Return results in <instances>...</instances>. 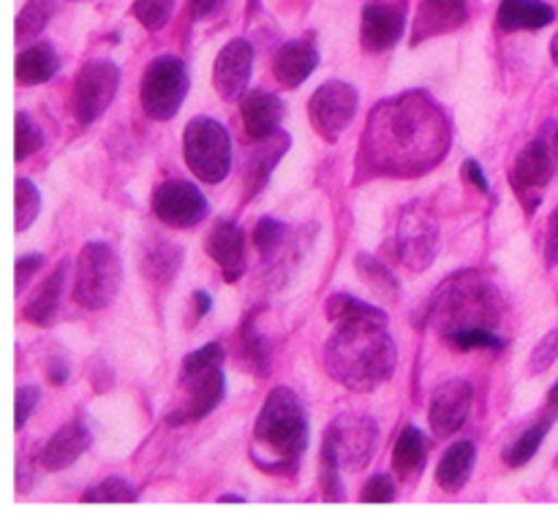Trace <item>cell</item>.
I'll return each mask as SVG.
<instances>
[{
    "instance_id": "obj_1",
    "label": "cell",
    "mask_w": 558,
    "mask_h": 525,
    "mask_svg": "<svg viewBox=\"0 0 558 525\" xmlns=\"http://www.w3.org/2000/svg\"><path fill=\"white\" fill-rule=\"evenodd\" d=\"M450 120L423 90L376 103L365 125L360 161L381 178H420L445 158Z\"/></svg>"
},
{
    "instance_id": "obj_2",
    "label": "cell",
    "mask_w": 558,
    "mask_h": 525,
    "mask_svg": "<svg viewBox=\"0 0 558 525\" xmlns=\"http://www.w3.org/2000/svg\"><path fill=\"white\" fill-rule=\"evenodd\" d=\"M327 319L336 332L325 343V365L332 379L352 392H374L392 376L396 341L387 332V314L352 294L327 300Z\"/></svg>"
},
{
    "instance_id": "obj_3",
    "label": "cell",
    "mask_w": 558,
    "mask_h": 525,
    "mask_svg": "<svg viewBox=\"0 0 558 525\" xmlns=\"http://www.w3.org/2000/svg\"><path fill=\"white\" fill-rule=\"evenodd\" d=\"M305 447H308V417L287 387H276L267 395L259 417L254 425V463L262 472L270 474H294L300 466Z\"/></svg>"
},
{
    "instance_id": "obj_4",
    "label": "cell",
    "mask_w": 558,
    "mask_h": 525,
    "mask_svg": "<svg viewBox=\"0 0 558 525\" xmlns=\"http://www.w3.org/2000/svg\"><path fill=\"white\" fill-rule=\"evenodd\" d=\"M501 310H505V300L494 283L480 278L477 272H461L445 281V286L436 292L430 319L447 341L458 332L496 330Z\"/></svg>"
},
{
    "instance_id": "obj_5",
    "label": "cell",
    "mask_w": 558,
    "mask_h": 525,
    "mask_svg": "<svg viewBox=\"0 0 558 525\" xmlns=\"http://www.w3.org/2000/svg\"><path fill=\"white\" fill-rule=\"evenodd\" d=\"M223 357L227 354H223L221 343H207L183 359L178 379L180 401L169 412V425L199 423L221 406L223 395H227V381H223L221 370Z\"/></svg>"
},
{
    "instance_id": "obj_6",
    "label": "cell",
    "mask_w": 558,
    "mask_h": 525,
    "mask_svg": "<svg viewBox=\"0 0 558 525\" xmlns=\"http://www.w3.org/2000/svg\"><path fill=\"white\" fill-rule=\"evenodd\" d=\"M379 444V425L368 414H341L327 428L322 441V468L360 472L374 457Z\"/></svg>"
},
{
    "instance_id": "obj_7",
    "label": "cell",
    "mask_w": 558,
    "mask_h": 525,
    "mask_svg": "<svg viewBox=\"0 0 558 525\" xmlns=\"http://www.w3.org/2000/svg\"><path fill=\"white\" fill-rule=\"evenodd\" d=\"M123 283L120 256L107 243H87L76 259L74 300L87 310H101L118 297Z\"/></svg>"
},
{
    "instance_id": "obj_8",
    "label": "cell",
    "mask_w": 558,
    "mask_h": 525,
    "mask_svg": "<svg viewBox=\"0 0 558 525\" xmlns=\"http://www.w3.org/2000/svg\"><path fill=\"white\" fill-rule=\"evenodd\" d=\"M185 163L202 183H221L232 169V139L213 118H194L183 134Z\"/></svg>"
},
{
    "instance_id": "obj_9",
    "label": "cell",
    "mask_w": 558,
    "mask_h": 525,
    "mask_svg": "<svg viewBox=\"0 0 558 525\" xmlns=\"http://www.w3.org/2000/svg\"><path fill=\"white\" fill-rule=\"evenodd\" d=\"M189 96V71L174 54L156 58L142 74L140 98L142 109L153 120H172Z\"/></svg>"
},
{
    "instance_id": "obj_10",
    "label": "cell",
    "mask_w": 558,
    "mask_h": 525,
    "mask_svg": "<svg viewBox=\"0 0 558 525\" xmlns=\"http://www.w3.org/2000/svg\"><path fill=\"white\" fill-rule=\"evenodd\" d=\"M120 87V71L112 60H90L80 69L74 80L71 109L80 125H90L101 118L114 101Z\"/></svg>"
},
{
    "instance_id": "obj_11",
    "label": "cell",
    "mask_w": 558,
    "mask_h": 525,
    "mask_svg": "<svg viewBox=\"0 0 558 525\" xmlns=\"http://www.w3.org/2000/svg\"><path fill=\"white\" fill-rule=\"evenodd\" d=\"M439 251V227L434 216L423 205H412L403 210L401 223H398L396 254L409 270L420 272L428 270Z\"/></svg>"
},
{
    "instance_id": "obj_12",
    "label": "cell",
    "mask_w": 558,
    "mask_h": 525,
    "mask_svg": "<svg viewBox=\"0 0 558 525\" xmlns=\"http://www.w3.org/2000/svg\"><path fill=\"white\" fill-rule=\"evenodd\" d=\"M357 103L360 96L352 85L338 80L325 82V85L311 96V123L319 131V136H325L327 142H336L338 136L347 131V125L352 123L354 114H357Z\"/></svg>"
},
{
    "instance_id": "obj_13",
    "label": "cell",
    "mask_w": 558,
    "mask_h": 525,
    "mask_svg": "<svg viewBox=\"0 0 558 525\" xmlns=\"http://www.w3.org/2000/svg\"><path fill=\"white\" fill-rule=\"evenodd\" d=\"M207 199L194 183L167 180L153 194V212L161 223L174 229H191L207 218Z\"/></svg>"
},
{
    "instance_id": "obj_14",
    "label": "cell",
    "mask_w": 558,
    "mask_h": 525,
    "mask_svg": "<svg viewBox=\"0 0 558 525\" xmlns=\"http://www.w3.org/2000/svg\"><path fill=\"white\" fill-rule=\"evenodd\" d=\"M554 152L550 147L545 145L543 139H534L529 142L526 147L521 150V156L515 158V167H512V188L515 194L521 196V202L526 205L529 212H534L537 207L539 194H543L545 185L554 180L556 174V161H554Z\"/></svg>"
},
{
    "instance_id": "obj_15",
    "label": "cell",
    "mask_w": 558,
    "mask_h": 525,
    "mask_svg": "<svg viewBox=\"0 0 558 525\" xmlns=\"http://www.w3.org/2000/svg\"><path fill=\"white\" fill-rule=\"evenodd\" d=\"M407 30V0H371L363 9L360 38L368 52H385L396 47Z\"/></svg>"
},
{
    "instance_id": "obj_16",
    "label": "cell",
    "mask_w": 558,
    "mask_h": 525,
    "mask_svg": "<svg viewBox=\"0 0 558 525\" xmlns=\"http://www.w3.org/2000/svg\"><path fill=\"white\" fill-rule=\"evenodd\" d=\"M474 390L466 379H450L430 398V430L436 439H450L466 425L472 414Z\"/></svg>"
},
{
    "instance_id": "obj_17",
    "label": "cell",
    "mask_w": 558,
    "mask_h": 525,
    "mask_svg": "<svg viewBox=\"0 0 558 525\" xmlns=\"http://www.w3.org/2000/svg\"><path fill=\"white\" fill-rule=\"evenodd\" d=\"M251 65H254V47L245 38H232L227 47L218 52L216 69H213V82L221 98L238 101L248 90Z\"/></svg>"
},
{
    "instance_id": "obj_18",
    "label": "cell",
    "mask_w": 558,
    "mask_h": 525,
    "mask_svg": "<svg viewBox=\"0 0 558 525\" xmlns=\"http://www.w3.org/2000/svg\"><path fill=\"white\" fill-rule=\"evenodd\" d=\"M205 251L223 272V281L234 283L245 272V234L229 218L216 221L205 240Z\"/></svg>"
},
{
    "instance_id": "obj_19",
    "label": "cell",
    "mask_w": 558,
    "mask_h": 525,
    "mask_svg": "<svg viewBox=\"0 0 558 525\" xmlns=\"http://www.w3.org/2000/svg\"><path fill=\"white\" fill-rule=\"evenodd\" d=\"M469 20V0H420L414 14L412 44L458 30Z\"/></svg>"
},
{
    "instance_id": "obj_20",
    "label": "cell",
    "mask_w": 558,
    "mask_h": 525,
    "mask_svg": "<svg viewBox=\"0 0 558 525\" xmlns=\"http://www.w3.org/2000/svg\"><path fill=\"white\" fill-rule=\"evenodd\" d=\"M90 447V430L74 419V423L63 425L52 439L47 441V447L41 450V466L47 472H63V468L74 466L82 457V452Z\"/></svg>"
},
{
    "instance_id": "obj_21",
    "label": "cell",
    "mask_w": 558,
    "mask_h": 525,
    "mask_svg": "<svg viewBox=\"0 0 558 525\" xmlns=\"http://www.w3.org/2000/svg\"><path fill=\"white\" fill-rule=\"evenodd\" d=\"M319 65V52L311 41H287L276 52V60H272V74L281 82L283 87H300Z\"/></svg>"
},
{
    "instance_id": "obj_22",
    "label": "cell",
    "mask_w": 558,
    "mask_h": 525,
    "mask_svg": "<svg viewBox=\"0 0 558 525\" xmlns=\"http://www.w3.org/2000/svg\"><path fill=\"white\" fill-rule=\"evenodd\" d=\"M69 278V261H58L47 281L33 292V297L25 305V319L36 327H49L60 314V303H63V286Z\"/></svg>"
},
{
    "instance_id": "obj_23",
    "label": "cell",
    "mask_w": 558,
    "mask_h": 525,
    "mask_svg": "<svg viewBox=\"0 0 558 525\" xmlns=\"http://www.w3.org/2000/svg\"><path fill=\"white\" fill-rule=\"evenodd\" d=\"M283 107L278 96L265 90H254L243 98V125L251 139H267L281 131Z\"/></svg>"
},
{
    "instance_id": "obj_24",
    "label": "cell",
    "mask_w": 558,
    "mask_h": 525,
    "mask_svg": "<svg viewBox=\"0 0 558 525\" xmlns=\"http://www.w3.org/2000/svg\"><path fill=\"white\" fill-rule=\"evenodd\" d=\"M287 150H289V134L278 131V134L262 139V147H256V150L251 152L248 172H245V183H248L245 185V194H248V199H254V196L270 183L272 169L278 167V161H281Z\"/></svg>"
},
{
    "instance_id": "obj_25",
    "label": "cell",
    "mask_w": 558,
    "mask_h": 525,
    "mask_svg": "<svg viewBox=\"0 0 558 525\" xmlns=\"http://www.w3.org/2000/svg\"><path fill=\"white\" fill-rule=\"evenodd\" d=\"M556 20V11L545 0H501L499 22L501 30H539Z\"/></svg>"
},
{
    "instance_id": "obj_26",
    "label": "cell",
    "mask_w": 558,
    "mask_h": 525,
    "mask_svg": "<svg viewBox=\"0 0 558 525\" xmlns=\"http://www.w3.org/2000/svg\"><path fill=\"white\" fill-rule=\"evenodd\" d=\"M474 461H477V450H474L472 441H458V444H452L439 461V468H436V483H439V488L445 493H461L469 479H472Z\"/></svg>"
},
{
    "instance_id": "obj_27",
    "label": "cell",
    "mask_w": 558,
    "mask_h": 525,
    "mask_svg": "<svg viewBox=\"0 0 558 525\" xmlns=\"http://www.w3.org/2000/svg\"><path fill=\"white\" fill-rule=\"evenodd\" d=\"M60 69L58 52L47 41H36L16 54V82L22 85H44Z\"/></svg>"
},
{
    "instance_id": "obj_28",
    "label": "cell",
    "mask_w": 558,
    "mask_h": 525,
    "mask_svg": "<svg viewBox=\"0 0 558 525\" xmlns=\"http://www.w3.org/2000/svg\"><path fill=\"white\" fill-rule=\"evenodd\" d=\"M183 267V248L156 237L142 254V276L150 283H169Z\"/></svg>"
},
{
    "instance_id": "obj_29",
    "label": "cell",
    "mask_w": 558,
    "mask_h": 525,
    "mask_svg": "<svg viewBox=\"0 0 558 525\" xmlns=\"http://www.w3.org/2000/svg\"><path fill=\"white\" fill-rule=\"evenodd\" d=\"M425 457H428V441L417 428H407L396 441V452H392V472L398 479H417L425 468Z\"/></svg>"
},
{
    "instance_id": "obj_30",
    "label": "cell",
    "mask_w": 558,
    "mask_h": 525,
    "mask_svg": "<svg viewBox=\"0 0 558 525\" xmlns=\"http://www.w3.org/2000/svg\"><path fill=\"white\" fill-rule=\"evenodd\" d=\"M554 419H556V412H550L548 417L539 419L537 425H532V428H529L526 434H523L521 439H518L515 444H512L510 450L505 452L507 466H510V468L526 466V463L532 461L534 455H537L539 444H543V439H545V436H548V430H550V425H554Z\"/></svg>"
},
{
    "instance_id": "obj_31",
    "label": "cell",
    "mask_w": 558,
    "mask_h": 525,
    "mask_svg": "<svg viewBox=\"0 0 558 525\" xmlns=\"http://www.w3.org/2000/svg\"><path fill=\"white\" fill-rule=\"evenodd\" d=\"M52 11V0H27V5L20 11V16H16V44L22 47V44L33 41V38L49 25Z\"/></svg>"
},
{
    "instance_id": "obj_32",
    "label": "cell",
    "mask_w": 558,
    "mask_h": 525,
    "mask_svg": "<svg viewBox=\"0 0 558 525\" xmlns=\"http://www.w3.org/2000/svg\"><path fill=\"white\" fill-rule=\"evenodd\" d=\"M357 270L365 281L374 283V289L381 294V297H392V300L398 297L396 276H392V270H387L379 259H374V256H368V254H360Z\"/></svg>"
},
{
    "instance_id": "obj_33",
    "label": "cell",
    "mask_w": 558,
    "mask_h": 525,
    "mask_svg": "<svg viewBox=\"0 0 558 525\" xmlns=\"http://www.w3.org/2000/svg\"><path fill=\"white\" fill-rule=\"evenodd\" d=\"M38 210H41V194L31 180H16V232H25L33 227Z\"/></svg>"
},
{
    "instance_id": "obj_34",
    "label": "cell",
    "mask_w": 558,
    "mask_h": 525,
    "mask_svg": "<svg viewBox=\"0 0 558 525\" xmlns=\"http://www.w3.org/2000/svg\"><path fill=\"white\" fill-rule=\"evenodd\" d=\"M174 0H134V16L147 30H161L172 20Z\"/></svg>"
},
{
    "instance_id": "obj_35",
    "label": "cell",
    "mask_w": 558,
    "mask_h": 525,
    "mask_svg": "<svg viewBox=\"0 0 558 525\" xmlns=\"http://www.w3.org/2000/svg\"><path fill=\"white\" fill-rule=\"evenodd\" d=\"M44 145V131L33 123L27 112L16 114V161H25L33 152L41 150Z\"/></svg>"
},
{
    "instance_id": "obj_36",
    "label": "cell",
    "mask_w": 558,
    "mask_h": 525,
    "mask_svg": "<svg viewBox=\"0 0 558 525\" xmlns=\"http://www.w3.org/2000/svg\"><path fill=\"white\" fill-rule=\"evenodd\" d=\"M85 501H93V504H101V501H112V504H125V501H134L136 493L134 488H131L125 479L120 477H109L104 479L101 485H96L93 490H87L85 496H82Z\"/></svg>"
},
{
    "instance_id": "obj_37",
    "label": "cell",
    "mask_w": 558,
    "mask_h": 525,
    "mask_svg": "<svg viewBox=\"0 0 558 525\" xmlns=\"http://www.w3.org/2000/svg\"><path fill=\"white\" fill-rule=\"evenodd\" d=\"M245 357L251 359V365L256 368V374H267V365H270V349H267V341L254 330V314L245 321Z\"/></svg>"
},
{
    "instance_id": "obj_38",
    "label": "cell",
    "mask_w": 558,
    "mask_h": 525,
    "mask_svg": "<svg viewBox=\"0 0 558 525\" xmlns=\"http://www.w3.org/2000/svg\"><path fill=\"white\" fill-rule=\"evenodd\" d=\"M450 346H456L458 352H474V349H505V341L496 335L494 330H469V332H458V335L447 338Z\"/></svg>"
},
{
    "instance_id": "obj_39",
    "label": "cell",
    "mask_w": 558,
    "mask_h": 525,
    "mask_svg": "<svg viewBox=\"0 0 558 525\" xmlns=\"http://www.w3.org/2000/svg\"><path fill=\"white\" fill-rule=\"evenodd\" d=\"M283 234H287V229H283L281 221H276V218H270V216L262 218L259 227H256V232H254V240H256V248L262 251V256H265V259H270V256L281 248Z\"/></svg>"
},
{
    "instance_id": "obj_40",
    "label": "cell",
    "mask_w": 558,
    "mask_h": 525,
    "mask_svg": "<svg viewBox=\"0 0 558 525\" xmlns=\"http://www.w3.org/2000/svg\"><path fill=\"white\" fill-rule=\"evenodd\" d=\"M556 359H558V330H550L548 335L534 346L532 359H529V370H532L534 376L545 374Z\"/></svg>"
},
{
    "instance_id": "obj_41",
    "label": "cell",
    "mask_w": 558,
    "mask_h": 525,
    "mask_svg": "<svg viewBox=\"0 0 558 525\" xmlns=\"http://www.w3.org/2000/svg\"><path fill=\"white\" fill-rule=\"evenodd\" d=\"M396 483H392V477H387V474L368 479L365 488L360 490V501H365V504H387V501H396Z\"/></svg>"
},
{
    "instance_id": "obj_42",
    "label": "cell",
    "mask_w": 558,
    "mask_h": 525,
    "mask_svg": "<svg viewBox=\"0 0 558 525\" xmlns=\"http://www.w3.org/2000/svg\"><path fill=\"white\" fill-rule=\"evenodd\" d=\"M38 398H41L38 387H20V390H16V419H14L16 430H22V425L31 419V414H33V408H36Z\"/></svg>"
},
{
    "instance_id": "obj_43",
    "label": "cell",
    "mask_w": 558,
    "mask_h": 525,
    "mask_svg": "<svg viewBox=\"0 0 558 525\" xmlns=\"http://www.w3.org/2000/svg\"><path fill=\"white\" fill-rule=\"evenodd\" d=\"M44 265V256L41 254H31V256H20L16 259V294L31 283V278L41 270Z\"/></svg>"
},
{
    "instance_id": "obj_44",
    "label": "cell",
    "mask_w": 558,
    "mask_h": 525,
    "mask_svg": "<svg viewBox=\"0 0 558 525\" xmlns=\"http://www.w3.org/2000/svg\"><path fill=\"white\" fill-rule=\"evenodd\" d=\"M545 256H548V265H558V207L554 210L548 221V240H545Z\"/></svg>"
},
{
    "instance_id": "obj_45",
    "label": "cell",
    "mask_w": 558,
    "mask_h": 525,
    "mask_svg": "<svg viewBox=\"0 0 558 525\" xmlns=\"http://www.w3.org/2000/svg\"><path fill=\"white\" fill-rule=\"evenodd\" d=\"M223 3H227V0H189V11L194 20H205V16H210L213 11Z\"/></svg>"
},
{
    "instance_id": "obj_46",
    "label": "cell",
    "mask_w": 558,
    "mask_h": 525,
    "mask_svg": "<svg viewBox=\"0 0 558 525\" xmlns=\"http://www.w3.org/2000/svg\"><path fill=\"white\" fill-rule=\"evenodd\" d=\"M463 172L469 174V180H472L474 185H477L480 191H483V194H488V180H485V172H483V167H480L477 161H466V167H463Z\"/></svg>"
},
{
    "instance_id": "obj_47",
    "label": "cell",
    "mask_w": 558,
    "mask_h": 525,
    "mask_svg": "<svg viewBox=\"0 0 558 525\" xmlns=\"http://www.w3.org/2000/svg\"><path fill=\"white\" fill-rule=\"evenodd\" d=\"M65 379H69V365L54 363L52 368H49V381H52V384H63Z\"/></svg>"
},
{
    "instance_id": "obj_48",
    "label": "cell",
    "mask_w": 558,
    "mask_h": 525,
    "mask_svg": "<svg viewBox=\"0 0 558 525\" xmlns=\"http://www.w3.org/2000/svg\"><path fill=\"white\" fill-rule=\"evenodd\" d=\"M194 305H196V319H199V316H205L207 310H210V297H207L205 292H196L194 294Z\"/></svg>"
},
{
    "instance_id": "obj_49",
    "label": "cell",
    "mask_w": 558,
    "mask_h": 525,
    "mask_svg": "<svg viewBox=\"0 0 558 525\" xmlns=\"http://www.w3.org/2000/svg\"><path fill=\"white\" fill-rule=\"evenodd\" d=\"M548 403H550V412H558V381L554 387H550V395H548Z\"/></svg>"
},
{
    "instance_id": "obj_50",
    "label": "cell",
    "mask_w": 558,
    "mask_h": 525,
    "mask_svg": "<svg viewBox=\"0 0 558 525\" xmlns=\"http://www.w3.org/2000/svg\"><path fill=\"white\" fill-rule=\"evenodd\" d=\"M550 58H554L558 63V33L554 36V41H550Z\"/></svg>"
},
{
    "instance_id": "obj_51",
    "label": "cell",
    "mask_w": 558,
    "mask_h": 525,
    "mask_svg": "<svg viewBox=\"0 0 558 525\" xmlns=\"http://www.w3.org/2000/svg\"><path fill=\"white\" fill-rule=\"evenodd\" d=\"M554 156L558 158V131H556V136H554Z\"/></svg>"
},
{
    "instance_id": "obj_52",
    "label": "cell",
    "mask_w": 558,
    "mask_h": 525,
    "mask_svg": "<svg viewBox=\"0 0 558 525\" xmlns=\"http://www.w3.org/2000/svg\"><path fill=\"white\" fill-rule=\"evenodd\" d=\"M556 463H558V457H556Z\"/></svg>"
}]
</instances>
